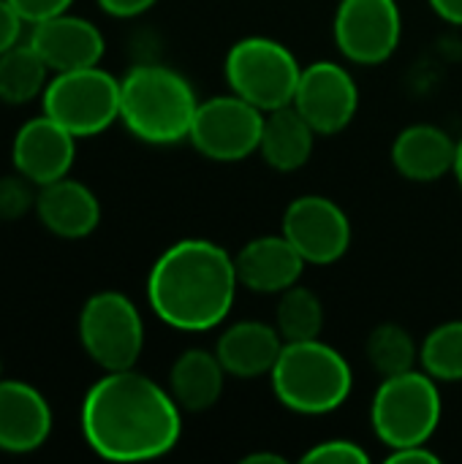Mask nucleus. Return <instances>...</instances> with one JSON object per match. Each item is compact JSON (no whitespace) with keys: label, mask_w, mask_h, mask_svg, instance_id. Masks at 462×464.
Instances as JSON below:
<instances>
[{"label":"nucleus","mask_w":462,"mask_h":464,"mask_svg":"<svg viewBox=\"0 0 462 464\" xmlns=\"http://www.w3.org/2000/svg\"><path fill=\"white\" fill-rule=\"evenodd\" d=\"M84 443L109 462H147L169 454L182 435L169 389L131 370L106 372L82 400Z\"/></svg>","instance_id":"f257e3e1"},{"label":"nucleus","mask_w":462,"mask_h":464,"mask_svg":"<svg viewBox=\"0 0 462 464\" xmlns=\"http://www.w3.org/2000/svg\"><path fill=\"white\" fill-rule=\"evenodd\" d=\"M237 288L234 256L210 239H180L155 258L147 302L172 329L210 332L231 313Z\"/></svg>","instance_id":"f03ea898"},{"label":"nucleus","mask_w":462,"mask_h":464,"mask_svg":"<svg viewBox=\"0 0 462 464\" xmlns=\"http://www.w3.org/2000/svg\"><path fill=\"white\" fill-rule=\"evenodd\" d=\"M199 98L191 82L166 65H136L120 79V120L147 144L188 139Z\"/></svg>","instance_id":"7ed1b4c3"},{"label":"nucleus","mask_w":462,"mask_h":464,"mask_svg":"<svg viewBox=\"0 0 462 464\" xmlns=\"http://www.w3.org/2000/svg\"><path fill=\"white\" fill-rule=\"evenodd\" d=\"M270 378L278 402L300 416L332 413L354 389L349 362L321 340L286 343Z\"/></svg>","instance_id":"20e7f679"},{"label":"nucleus","mask_w":462,"mask_h":464,"mask_svg":"<svg viewBox=\"0 0 462 464\" xmlns=\"http://www.w3.org/2000/svg\"><path fill=\"white\" fill-rule=\"evenodd\" d=\"M438 381L425 370L384 378L370 405V424L376 438L392 451L403 446L428 443L441 424Z\"/></svg>","instance_id":"39448f33"},{"label":"nucleus","mask_w":462,"mask_h":464,"mask_svg":"<svg viewBox=\"0 0 462 464\" xmlns=\"http://www.w3.org/2000/svg\"><path fill=\"white\" fill-rule=\"evenodd\" d=\"M302 65L294 52L275 38L248 35L226 54V82L234 95L256 109L275 111L294 101Z\"/></svg>","instance_id":"423d86ee"},{"label":"nucleus","mask_w":462,"mask_h":464,"mask_svg":"<svg viewBox=\"0 0 462 464\" xmlns=\"http://www.w3.org/2000/svg\"><path fill=\"white\" fill-rule=\"evenodd\" d=\"M44 114L76 139L95 136L120 120V79L98 65L63 71L46 82Z\"/></svg>","instance_id":"0eeeda50"},{"label":"nucleus","mask_w":462,"mask_h":464,"mask_svg":"<svg viewBox=\"0 0 462 464\" xmlns=\"http://www.w3.org/2000/svg\"><path fill=\"white\" fill-rule=\"evenodd\" d=\"M79 343L101 370H131L144 348L139 307L120 291L93 294L79 313Z\"/></svg>","instance_id":"6e6552de"},{"label":"nucleus","mask_w":462,"mask_h":464,"mask_svg":"<svg viewBox=\"0 0 462 464\" xmlns=\"http://www.w3.org/2000/svg\"><path fill=\"white\" fill-rule=\"evenodd\" d=\"M261 128V109L234 92L212 95L207 101H199L188 141L210 160L237 163L259 152Z\"/></svg>","instance_id":"1a4fd4ad"},{"label":"nucleus","mask_w":462,"mask_h":464,"mask_svg":"<svg viewBox=\"0 0 462 464\" xmlns=\"http://www.w3.org/2000/svg\"><path fill=\"white\" fill-rule=\"evenodd\" d=\"M335 44L357 65L387 63L403 35L398 0H340L335 11Z\"/></svg>","instance_id":"9d476101"},{"label":"nucleus","mask_w":462,"mask_h":464,"mask_svg":"<svg viewBox=\"0 0 462 464\" xmlns=\"http://www.w3.org/2000/svg\"><path fill=\"white\" fill-rule=\"evenodd\" d=\"M280 234L297 247L305 264L327 266L340 261L351 247V220L327 196H300L283 212Z\"/></svg>","instance_id":"9b49d317"},{"label":"nucleus","mask_w":462,"mask_h":464,"mask_svg":"<svg viewBox=\"0 0 462 464\" xmlns=\"http://www.w3.org/2000/svg\"><path fill=\"white\" fill-rule=\"evenodd\" d=\"M291 106L319 136H335L351 125L359 109V87L343 65L319 60L302 68Z\"/></svg>","instance_id":"f8f14e48"},{"label":"nucleus","mask_w":462,"mask_h":464,"mask_svg":"<svg viewBox=\"0 0 462 464\" xmlns=\"http://www.w3.org/2000/svg\"><path fill=\"white\" fill-rule=\"evenodd\" d=\"M74 155H76V136L46 114L27 120L16 130L11 147L14 169L22 177H27L35 188L68 177Z\"/></svg>","instance_id":"ddd939ff"},{"label":"nucleus","mask_w":462,"mask_h":464,"mask_svg":"<svg viewBox=\"0 0 462 464\" xmlns=\"http://www.w3.org/2000/svg\"><path fill=\"white\" fill-rule=\"evenodd\" d=\"M30 44L49 65V71L57 73L98 65L103 57L101 30L90 19L74 16L68 11L35 22L30 33Z\"/></svg>","instance_id":"4468645a"},{"label":"nucleus","mask_w":462,"mask_h":464,"mask_svg":"<svg viewBox=\"0 0 462 464\" xmlns=\"http://www.w3.org/2000/svg\"><path fill=\"white\" fill-rule=\"evenodd\" d=\"M49 432L52 411L44 394L25 381H0V451L30 454Z\"/></svg>","instance_id":"2eb2a0df"},{"label":"nucleus","mask_w":462,"mask_h":464,"mask_svg":"<svg viewBox=\"0 0 462 464\" xmlns=\"http://www.w3.org/2000/svg\"><path fill=\"white\" fill-rule=\"evenodd\" d=\"M237 280L253 294H283L297 285L305 269V258L283 234L256 237L237 256Z\"/></svg>","instance_id":"dca6fc26"},{"label":"nucleus","mask_w":462,"mask_h":464,"mask_svg":"<svg viewBox=\"0 0 462 464\" xmlns=\"http://www.w3.org/2000/svg\"><path fill=\"white\" fill-rule=\"evenodd\" d=\"M35 212L44 228L63 239H82L101 223V204L95 193L68 177L38 188Z\"/></svg>","instance_id":"f3484780"},{"label":"nucleus","mask_w":462,"mask_h":464,"mask_svg":"<svg viewBox=\"0 0 462 464\" xmlns=\"http://www.w3.org/2000/svg\"><path fill=\"white\" fill-rule=\"evenodd\" d=\"M283 345L286 343L275 326L264 321H240L218 337L215 353L231 378L251 381L272 372Z\"/></svg>","instance_id":"a211bd4d"},{"label":"nucleus","mask_w":462,"mask_h":464,"mask_svg":"<svg viewBox=\"0 0 462 464\" xmlns=\"http://www.w3.org/2000/svg\"><path fill=\"white\" fill-rule=\"evenodd\" d=\"M457 141L438 125H408L392 144V166L411 182H433L455 171Z\"/></svg>","instance_id":"6ab92c4d"},{"label":"nucleus","mask_w":462,"mask_h":464,"mask_svg":"<svg viewBox=\"0 0 462 464\" xmlns=\"http://www.w3.org/2000/svg\"><path fill=\"white\" fill-rule=\"evenodd\" d=\"M226 370L218 353L204 348H191L177 356L169 370V394L188 413H204L218 405L226 383Z\"/></svg>","instance_id":"aec40b11"},{"label":"nucleus","mask_w":462,"mask_h":464,"mask_svg":"<svg viewBox=\"0 0 462 464\" xmlns=\"http://www.w3.org/2000/svg\"><path fill=\"white\" fill-rule=\"evenodd\" d=\"M316 136L319 133L310 128V122L289 103L264 114L259 155L264 158L270 169L289 174V171L302 169L310 160Z\"/></svg>","instance_id":"412c9836"},{"label":"nucleus","mask_w":462,"mask_h":464,"mask_svg":"<svg viewBox=\"0 0 462 464\" xmlns=\"http://www.w3.org/2000/svg\"><path fill=\"white\" fill-rule=\"evenodd\" d=\"M49 65L33 49V44H14L0 54V101L11 106L30 103L46 90Z\"/></svg>","instance_id":"4be33fe9"},{"label":"nucleus","mask_w":462,"mask_h":464,"mask_svg":"<svg viewBox=\"0 0 462 464\" xmlns=\"http://www.w3.org/2000/svg\"><path fill=\"white\" fill-rule=\"evenodd\" d=\"M275 329L280 332L283 343H302V340H319L324 329V307L321 299L305 288L291 285L280 294L278 310H275Z\"/></svg>","instance_id":"5701e85b"},{"label":"nucleus","mask_w":462,"mask_h":464,"mask_svg":"<svg viewBox=\"0 0 462 464\" xmlns=\"http://www.w3.org/2000/svg\"><path fill=\"white\" fill-rule=\"evenodd\" d=\"M365 353L381 378L411 372V370H417V362H419V348H417L411 332L403 329L400 324L376 326L368 337Z\"/></svg>","instance_id":"b1692460"},{"label":"nucleus","mask_w":462,"mask_h":464,"mask_svg":"<svg viewBox=\"0 0 462 464\" xmlns=\"http://www.w3.org/2000/svg\"><path fill=\"white\" fill-rule=\"evenodd\" d=\"M419 364L438 383L462 381V321H447L425 337Z\"/></svg>","instance_id":"393cba45"},{"label":"nucleus","mask_w":462,"mask_h":464,"mask_svg":"<svg viewBox=\"0 0 462 464\" xmlns=\"http://www.w3.org/2000/svg\"><path fill=\"white\" fill-rule=\"evenodd\" d=\"M35 190L27 177L19 171L14 177H0V220H19L35 207Z\"/></svg>","instance_id":"a878e982"},{"label":"nucleus","mask_w":462,"mask_h":464,"mask_svg":"<svg viewBox=\"0 0 462 464\" xmlns=\"http://www.w3.org/2000/svg\"><path fill=\"white\" fill-rule=\"evenodd\" d=\"M302 462H316V464H365L368 462V451L354 443V440H321L313 449H308L302 454Z\"/></svg>","instance_id":"bb28decb"},{"label":"nucleus","mask_w":462,"mask_h":464,"mask_svg":"<svg viewBox=\"0 0 462 464\" xmlns=\"http://www.w3.org/2000/svg\"><path fill=\"white\" fill-rule=\"evenodd\" d=\"M8 3L16 8V14H19L25 22L35 24V22H41V19H49V16H54V14L68 11V5H71L74 0H8Z\"/></svg>","instance_id":"cd10ccee"},{"label":"nucleus","mask_w":462,"mask_h":464,"mask_svg":"<svg viewBox=\"0 0 462 464\" xmlns=\"http://www.w3.org/2000/svg\"><path fill=\"white\" fill-rule=\"evenodd\" d=\"M22 24H25V19L16 14V8L8 0H0V54L8 52L14 44H19Z\"/></svg>","instance_id":"c85d7f7f"},{"label":"nucleus","mask_w":462,"mask_h":464,"mask_svg":"<svg viewBox=\"0 0 462 464\" xmlns=\"http://www.w3.org/2000/svg\"><path fill=\"white\" fill-rule=\"evenodd\" d=\"M389 464H441V457L436 451L428 449V443L422 446H403V449H392L389 457H387Z\"/></svg>","instance_id":"c756f323"},{"label":"nucleus","mask_w":462,"mask_h":464,"mask_svg":"<svg viewBox=\"0 0 462 464\" xmlns=\"http://www.w3.org/2000/svg\"><path fill=\"white\" fill-rule=\"evenodd\" d=\"M158 0H98V5L109 14V16H117V19H131V16H139L144 11H150Z\"/></svg>","instance_id":"7c9ffc66"},{"label":"nucleus","mask_w":462,"mask_h":464,"mask_svg":"<svg viewBox=\"0 0 462 464\" xmlns=\"http://www.w3.org/2000/svg\"><path fill=\"white\" fill-rule=\"evenodd\" d=\"M428 3L449 24H462V0H428Z\"/></svg>","instance_id":"2f4dec72"},{"label":"nucleus","mask_w":462,"mask_h":464,"mask_svg":"<svg viewBox=\"0 0 462 464\" xmlns=\"http://www.w3.org/2000/svg\"><path fill=\"white\" fill-rule=\"evenodd\" d=\"M242 462H245V464H264V462L286 464V459H283V457H278V454H267V451L261 454V451H259V454H248V457H245Z\"/></svg>","instance_id":"473e14b6"},{"label":"nucleus","mask_w":462,"mask_h":464,"mask_svg":"<svg viewBox=\"0 0 462 464\" xmlns=\"http://www.w3.org/2000/svg\"><path fill=\"white\" fill-rule=\"evenodd\" d=\"M452 174L457 177V182H460L462 188V139L457 141V155H455V171Z\"/></svg>","instance_id":"72a5a7b5"},{"label":"nucleus","mask_w":462,"mask_h":464,"mask_svg":"<svg viewBox=\"0 0 462 464\" xmlns=\"http://www.w3.org/2000/svg\"><path fill=\"white\" fill-rule=\"evenodd\" d=\"M0 381H3V364H0Z\"/></svg>","instance_id":"f704fd0d"}]
</instances>
